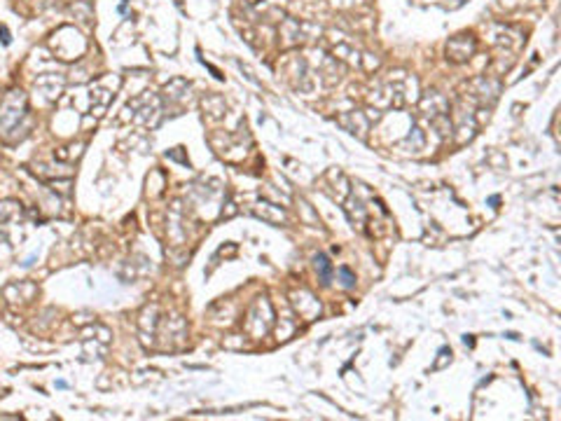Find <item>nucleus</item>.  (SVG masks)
I'll return each instance as SVG.
<instances>
[{
  "label": "nucleus",
  "instance_id": "1",
  "mask_svg": "<svg viewBox=\"0 0 561 421\" xmlns=\"http://www.w3.org/2000/svg\"><path fill=\"white\" fill-rule=\"evenodd\" d=\"M316 269H320V279H323V284H330V265H327L325 255L316 257Z\"/></svg>",
  "mask_w": 561,
  "mask_h": 421
},
{
  "label": "nucleus",
  "instance_id": "2",
  "mask_svg": "<svg viewBox=\"0 0 561 421\" xmlns=\"http://www.w3.org/2000/svg\"><path fill=\"white\" fill-rule=\"evenodd\" d=\"M342 274H344V279H346V288H353V286H356V284H353V276H351L349 269H342Z\"/></svg>",
  "mask_w": 561,
  "mask_h": 421
}]
</instances>
